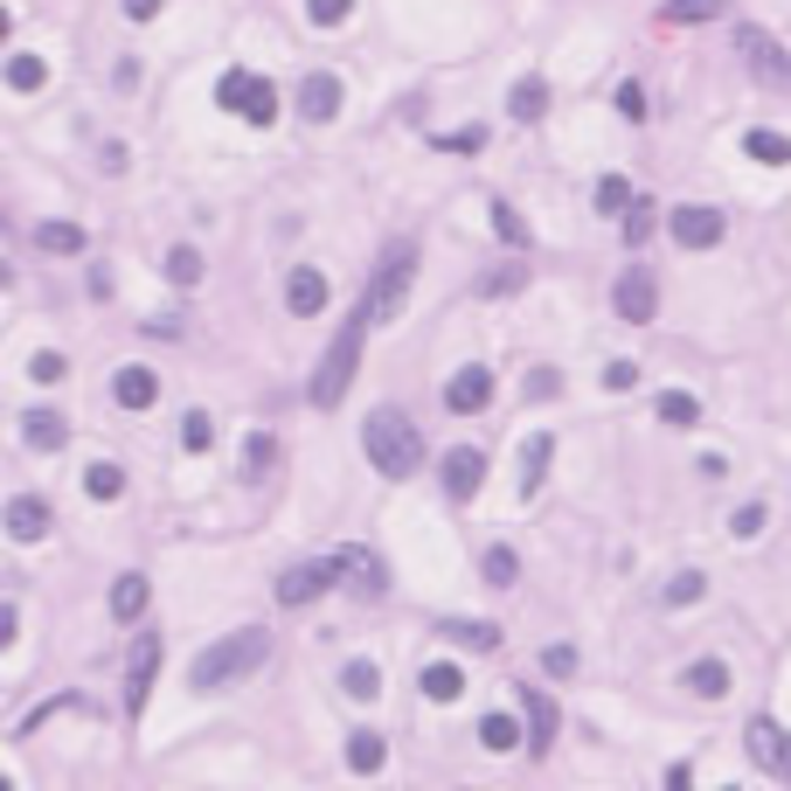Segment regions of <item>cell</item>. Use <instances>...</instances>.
Here are the masks:
<instances>
[{
    "label": "cell",
    "instance_id": "6da1fadb",
    "mask_svg": "<svg viewBox=\"0 0 791 791\" xmlns=\"http://www.w3.org/2000/svg\"><path fill=\"white\" fill-rule=\"evenodd\" d=\"M361 444H368V465H376L382 480H410V472L424 465V438H417V424L403 410H376L361 424Z\"/></svg>",
    "mask_w": 791,
    "mask_h": 791
},
{
    "label": "cell",
    "instance_id": "7a4b0ae2",
    "mask_svg": "<svg viewBox=\"0 0 791 791\" xmlns=\"http://www.w3.org/2000/svg\"><path fill=\"white\" fill-rule=\"evenodd\" d=\"M264 653H271V639L250 625V631H229V639H216L195 667H188V688L195 695H216V688H229V680H244L250 667H264Z\"/></svg>",
    "mask_w": 791,
    "mask_h": 791
},
{
    "label": "cell",
    "instance_id": "3957f363",
    "mask_svg": "<svg viewBox=\"0 0 791 791\" xmlns=\"http://www.w3.org/2000/svg\"><path fill=\"white\" fill-rule=\"evenodd\" d=\"M361 327H368V306L355 312V320H340L333 348H327V361H320V376H312V403H320V410H333L340 396L355 389V368H361Z\"/></svg>",
    "mask_w": 791,
    "mask_h": 791
},
{
    "label": "cell",
    "instance_id": "277c9868",
    "mask_svg": "<svg viewBox=\"0 0 791 791\" xmlns=\"http://www.w3.org/2000/svg\"><path fill=\"white\" fill-rule=\"evenodd\" d=\"M216 104L236 112V119H250V125H271L278 119V91L264 84V76H250V70H223L216 76Z\"/></svg>",
    "mask_w": 791,
    "mask_h": 791
},
{
    "label": "cell",
    "instance_id": "5b68a950",
    "mask_svg": "<svg viewBox=\"0 0 791 791\" xmlns=\"http://www.w3.org/2000/svg\"><path fill=\"white\" fill-rule=\"evenodd\" d=\"M340 576H348V556H312V563H292V569H278V604H312V597H327Z\"/></svg>",
    "mask_w": 791,
    "mask_h": 791
},
{
    "label": "cell",
    "instance_id": "8992f818",
    "mask_svg": "<svg viewBox=\"0 0 791 791\" xmlns=\"http://www.w3.org/2000/svg\"><path fill=\"white\" fill-rule=\"evenodd\" d=\"M410 278H417V244H396V250L382 257V271H376V285H368V320H389V312L403 306V292H410Z\"/></svg>",
    "mask_w": 791,
    "mask_h": 791
},
{
    "label": "cell",
    "instance_id": "52a82bcc",
    "mask_svg": "<svg viewBox=\"0 0 791 791\" xmlns=\"http://www.w3.org/2000/svg\"><path fill=\"white\" fill-rule=\"evenodd\" d=\"M612 312L625 327H653L659 320V278L646 271V264H625V278L612 285Z\"/></svg>",
    "mask_w": 791,
    "mask_h": 791
},
{
    "label": "cell",
    "instance_id": "ba28073f",
    "mask_svg": "<svg viewBox=\"0 0 791 791\" xmlns=\"http://www.w3.org/2000/svg\"><path fill=\"white\" fill-rule=\"evenodd\" d=\"M743 743H750V757H757L763 778H784V784H791V729H778L771 716H757V722L743 729Z\"/></svg>",
    "mask_w": 791,
    "mask_h": 791
},
{
    "label": "cell",
    "instance_id": "9c48e42d",
    "mask_svg": "<svg viewBox=\"0 0 791 791\" xmlns=\"http://www.w3.org/2000/svg\"><path fill=\"white\" fill-rule=\"evenodd\" d=\"M153 674H161V639H153V631H146V639H132V653H125V716H140V708H146V695H153Z\"/></svg>",
    "mask_w": 791,
    "mask_h": 791
},
{
    "label": "cell",
    "instance_id": "30bf717a",
    "mask_svg": "<svg viewBox=\"0 0 791 791\" xmlns=\"http://www.w3.org/2000/svg\"><path fill=\"white\" fill-rule=\"evenodd\" d=\"M674 244H680V250H716V244H722V208L680 202V208H674Z\"/></svg>",
    "mask_w": 791,
    "mask_h": 791
},
{
    "label": "cell",
    "instance_id": "8fae6325",
    "mask_svg": "<svg viewBox=\"0 0 791 791\" xmlns=\"http://www.w3.org/2000/svg\"><path fill=\"white\" fill-rule=\"evenodd\" d=\"M736 49H743V63L763 76V84H778V91H791V56L763 35V29H736Z\"/></svg>",
    "mask_w": 791,
    "mask_h": 791
},
{
    "label": "cell",
    "instance_id": "7c38bea8",
    "mask_svg": "<svg viewBox=\"0 0 791 791\" xmlns=\"http://www.w3.org/2000/svg\"><path fill=\"white\" fill-rule=\"evenodd\" d=\"M493 403V368H480V361H465L452 382H444V410L452 417H480Z\"/></svg>",
    "mask_w": 791,
    "mask_h": 791
},
{
    "label": "cell",
    "instance_id": "4fadbf2b",
    "mask_svg": "<svg viewBox=\"0 0 791 791\" xmlns=\"http://www.w3.org/2000/svg\"><path fill=\"white\" fill-rule=\"evenodd\" d=\"M521 708H527V757L548 763V750H556V701L527 688V695H521Z\"/></svg>",
    "mask_w": 791,
    "mask_h": 791
},
{
    "label": "cell",
    "instance_id": "5bb4252c",
    "mask_svg": "<svg viewBox=\"0 0 791 791\" xmlns=\"http://www.w3.org/2000/svg\"><path fill=\"white\" fill-rule=\"evenodd\" d=\"M480 480H486V459L472 452V444L444 452V493H452V500H472V493H480Z\"/></svg>",
    "mask_w": 791,
    "mask_h": 791
},
{
    "label": "cell",
    "instance_id": "9a60e30c",
    "mask_svg": "<svg viewBox=\"0 0 791 791\" xmlns=\"http://www.w3.org/2000/svg\"><path fill=\"white\" fill-rule=\"evenodd\" d=\"M340 112V76H327V70H312L306 84H299V119H312V125H327Z\"/></svg>",
    "mask_w": 791,
    "mask_h": 791
},
{
    "label": "cell",
    "instance_id": "2e32d148",
    "mask_svg": "<svg viewBox=\"0 0 791 791\" xmlns=\"http://www.w3.org/2000/svg\"><path fill=\"white\" fill-rule=\"evenodd\" d=\"M49 535V507L35 493H14L8 500V542H42Z\"/></svg>",
    "mask_w": 791,
    "mask_h": 791
},
{
    "label": "cell",
    "instance_id": "e0dca14e",
    "mask_svg": "<svg viewBox=\"0 0 791 791\" xmlns=\"http://www.w3.org/2000/svg\"><path fill=\"white\" fill-rule=\"evenodd\" d=\"M438 639H444V646H465V653H500V625H480V618H438Z\"/></svg>",
    "mask_w": 791,
    "mask_h": 791
},
{
    "label": "cell",
    "instance_id": "ac0fdd59",
    "mask_svg": "<svg viewBox=\"0 0 791 791\" xmlns=\"http://www.w3.org/2000/svg\"><path fill=\"white\" fill-rule=\"evenodd\" d=\"M548 452H556V438L548 431H535L521 444V500H535L542 493V480H548Z\"/></svg>",
    "mask_w": 791,
    "mask_h": 791
},
{
    "label": "cell",
    "instance_id": "d6986e66",
    "mask_svg": "<svg viewBox=\"0 0 791 791\" xmlns=\"http://www.w3.org/2000/svg\"><path fill=\"white\" fill-rule=\"evenodd\" d=\"M285 306H292L299 320H312V312L327 306V278L312 271V264H299V271H292V285H285Z\"/></svg>",
    "mask_w": 791,
    "mask_h": 791
},
{
    "label": "cell",
    "instance_id": "ffe728a7",
    "mask_svg": "<svg viewBox=\"0 0 791 791\" xmlns=\"http://www.w3.org/2000/svg\"><path fill=\"white\" fill-rule=\"evenodd\" d=\"M112 396H119V410H153V396H161V376H153V368H119Z\"/></svg>",
    "mask_w": 791,
    "mask_h": 791
},
{
    "label": "cell",
    "instance_id": "44dd1931",
    "mask_svg": "<svg viewBox=\"0 0 791 791\" xmlns=\"http://www.w3.org/2000/svg\"><path fill=\"white\" fill-rule=\"evenodd\" d=\"M21 438H29V452H63L70 424H63L56 410H29V417H21Z\"/></svg>",
    "mask_w": 791,
    "mask_h": 791
},
{
    "label": "cell",
    "instance_id": "7402d4cb",
    "mask_svg": "<svg viewBox=\"0 0 791 791\" xmlns=\"http://www.w3.org/2000/svg\"><path fill=\"white\" fill-rule=\"evenodd\" d=\"M417 688H424L431 701H459V695H465V674L452 667V659H431V667H424V680H417Z\"/></svg>",
    "mask_w": 791,
    "mask_h": 791
},
{
    "label": "cell",
    "instance_id": "603a6c76",
    "mask_svg": "<svg viewBox=\"0 0 791 791\" xmlns=\"http://www.w3.org/2000/svg\"><path fill=\"white\" fill-rule=\"evenodd\" d=\"M507 112H514L521 125H535V119L548 112V84H542V76H521V84H514V97H507Z\"/></svg>",
    "mask_w": 791,
    "mask_h": 791
},
{
    "label": "cell",
    "instance_id": "cb8c5ba5",
    "mask_svg": "<svg viewBox=\"0 0 791 791\" xmlns=\"http://www.w3.org/2000/svg\"><path fill=\"white\" fill-rule=\"evenodd\" d=\"M688 695L722 701L729 695V667H722V659H695V667H688Z\"/></svg>",
    "mask_w": 791,
    "mask_h": 791
},
{
    "label": "cell",
    "instance_id": "d4e9b609",
    "mask_svg": "<svg viewBox=\"0 0 791 791\" xmlns=\"http://www.w3.org/2000/svg\"><path fill=\"white\" fill-rule=\"evenodd\" d=\"M146 597H153V590H146V576H119V584H112V618L132 625V618L146 612Z\"/></svg>",
    "mask_w": 791,
    "mask_h": 791
},
{
    "label": "cell",
    "instance_id": "484cf974",
    "mask_svg": "<svg viewBox=\"0 0 791 791\" xmlns=\"http://www.w3.org/2000/svg\"><path fill=\"white\" fill-rule=\"evenodd\" d=\"M382 757H389V743H382L376 729H361L355 743H348V763H355V778H376V771H382Z\"/></svg>",
    "mask_w": 791,
    "mask_h": 791
},
{
    "label": "cell",
    "instance_id": "4316f807",
    "mask_svg": "<svg viewBox=\"0 0 791 791\" xmlns=\"http://www.w3.org/2000/svg\"><path fill=\"white\" fill-rule=\"evenodd\" d=\"M271 465H278V438H271V431H250V444H244V480L257 486Z\"/></svg>",
    "mask_w": 791,
    "mask_h": 791
},
{
    "label": "cell",
    "instance_id": "83f0119b",
    "mask_svg": "<svg viewBox=\"0 0 791 791\" xmlns=\"http://www.w3.org/2000/svg\"><path fill=\"white\" fill-rule=\"evenodd\" d=\"M743 146H750V161H763V167H791V140H784V132H763L757 125Z\"/></svg>",
    "mask_w": 791,
    "mask_h": 791
},
{
    "label": "cell",
    "instance_id": "f1b7e54d",
    "mask_svg": "<svg viewBox=\"0 0 791 791\" xmlns=\"http://www.w3.org/2000/svg\"><path fill=\"white\" fill-rule=\"evenodd\" d=\"M722 14V0H667V8H659V21H667V29H688V21H716Z\"/></svg>",
    "mask_w": 791,
    "mask_h": 791
},
{
    "label": "cell",
    "instance_id": "f546056e",
    "mask_svg": "<svg viewBox=\"0 0 791 791\" xmlns=\"http://www.w3.org/2000/svg\"><path fill=\"white\" fill-rule=\"evenodd\" d=\"M340 688H348L355 701H376L382 695V667H376V659H355V667L340 674Z\"/></svg>",
    "mask_w": 791,
    "mask_h": 791
},
{
    "label": "cell",
    "instance_id": "4dcf8cb0",
    "mask_svg": "<svg viewBox=\"0 0 791 791\" xmlns=\"http://www.w3.org/2000/svg\"><path fill=\"white\" fill-rule=\"evenodd\" d=\"M35 244H42V250H56V257H76V250H84V229H76V223H42V229H35Z\"/></svg>",
    "mask_w": 791,
    "mask_h": 791
},
{
    "label": "cell",
    "instance_id": "1f68e13d",
    "mask_svg": "<svg viewBox=\"0 0 791 791\" xmlns=\"http://www.w3.org/2000/svg\"><path fill=\"white\" fill-rule=\"evenodd\" d=\"M480 743H486V750H500V757H507V750L521 743V722L507 716V708H500V716H486V722H480Z\"/></svg>",
    "mask_w": 791,
    "mask_h": 791
},
{
    "label": "cell",
    "instance_id": "d6a6232c",
    "mask_svg": "<svg viewBox=\"0 0 791 791\" xmlns=\"http://www.w3.org/2000/svg\"><path fill=\"white\" fill-rule=\"evenodd\" d=\"M625 208H631V181L625 174H604L597 181V216H625Z\"/></svg>",
    "mask_w": 791,
    "mask_h": 791
},
{
    "label": "cell",
    "instance_id": "836d02e7",
    "mask_svg": "<svg viewBox=\"0 0 791 791\" xmlns=\"http://www.w3.org/2000/svg\"><path fill=\"white\" fill-rule=\"evenodd\" d=\"M340 556H348V576H355L361 590H382V584H389V569L368 556V548H340Z\"/></svg>",
    "mask_w": 791,
    "mask_h": 791
},
{
    "label": "cell",
    "instance_id": "e575fe53",
    "mask_svg": "<svg viewBox=\"0 0 791 791\" xmlns=\"http://www.w3.org/2000/svg\"><path fill=\"white\" fill-rule=\"evenodd\" d=\"M493 236H500V244H514V250H527V223H521L514 202H493Z\"/></svg>",
    "mask_w": 791,
    "mask_h": 791
},
{
    "label": "cell",
    "instance_id": "d590c367",
    "mask_svg": "<svg viewBox=\"0 0 791 791\" xmlns=\"http://www.w3.org/2000/svg\"><path fill=\"white\" fill-rule=\"evenodd\" d=\"M8 84L14 91H42L49 84V63L42 56H8Z\"/></svg>",
    "mask_w": 791,
    "mask_h": 791
},
{
    "label": "cell",
    "instance_id": "8d00e7d4",
    "mask_svg": "<svg viewBox=\"0 0 791 791\" xmlns=\"http://www.w3.org/2000/svg\"><path fill=\"white\" fill-rule=\"evenodd\" d=\"M84 493H91V500H119V493H125V472H119V465H104V459H97V465L84 472Z\"/></svg>",
    "mask_w": 791,
    "mask_h": 791
},
{
    "label": "cell",
    "instance_id": "74e56055",
    "mask_svg": "<svg viewBox=\"0 0 791 791\" xmlns=\"http://www.w3.org/2000/svg\"><path fill=\"white\" fill-rule=\"evenodd\" d=\"M480 569H486V584H500V590H507L514 576H521V556H514V548H486V556H480Z\"/></svg>",
    "mask_w": 791,
    "mask_h": 791
},
{
    "label": "cell",
    "instance_id": "f35d334b",
    "mask_svg": "<svg viewBox=\"0 0 791 791\" xmlns=\"http://www.w3.org/2000/svg\"><path fill=\"white\" fill-rule=\"evenodd\" d=\"M181 444H188V452H208V444H216V424H208V410H188V417H181Z\"/></svg>",
    "mask_w": 791,
    "mask_h": 791
},
{
    "label": "cell",
    "instance_id": "ab89813d",
    "mask_svg": "<svg viewBox=\"0 0 791 791\" xmlns=\"http://www.w3.org/2000/svg\"><path fill=\"white\" fill-rule=\"evenodd\" d=\"M695 417H701V403H695V396H680V389H674V396H659V424H680V431H688Z\"/></svg>",
    "mask_w": 791,
    "mask_h": 791
},
{
    "label": "cell",
    "instance_id": "60d3db41",
    "mask_svg": "<svg viewBox=\"0 0 791 791\" xmlns=\"http://www.w3.org/2000/svg\"><path fill=\"white\" fill-rule=\"evenodd\" d=\"M653 229H659V202H631L625 208V236H631V244H646Z\"/></svg>",
    "mask_w": 791,
    "mask_h": 791
},
{
    "label": "cell",
    "instance_id": "b9f144b4",
    "mask_svg": "<svg viewBox=\"0 0 791 791\" xmlns=\"http://www.w3.org/2000/svg\"><path fill=\"white\" fill-rule=\"evenodd\" d=\"M521 285H527L521 264H500V271H486V278H480V292H486V299H500V292H521Z\"/></svg>",
    "mask_w": 791,
    "mask_h": 791
},
{
    "label": "cell",
    "instance_id": "7bdbcfd3",
    "mask_svg": "<svg viewBox=\"0 0 791 791\" xmlns=\"http://www.w3.org/2000/svg\"><path fill=\"white\" fill-rule=\"evenodd\" d=\"M306 14H312V29H340L355 14V0H306Z\"/></svg>",
    "mask_w": 791,
    "mask_h": 791
},
{
    "label": "cell",
    "instance_id": "ee69618b",
    "mask_svg": "<svg viewBox=\"0 0 791 791\" xmlns=\"http://www.w3.org/2000/svg\"><path fill=\"white\" fill-rule=\"evenodd\" d=\"M701 590H708V576L701 569H680L674 584H667V604H701Z\"/></svg>",
    "mask_w": 791,
    "mask_h": 791
},
{
    "label": "cell",
    "instance_id": "f6af8a7d",
    "mask_svg": "<svg viewBox=\"0 0 791 791\" xmlns=\"http://www.w3.org/2000/svg\"><path fill=\"white\" fill-rule=\"evenodd\" d=\"M167 278H174V285H195V278H202V250H188V244H181V250L167 257Z\"/></svg>",
    "mask_w": 791,
    "mask_h": 791
},
{
    "label": "cell",
    "instance_id": "bcb514c9",
    "mask_svg": "<svg viewBox=\"0 0 791 791\" xmlns=\"http://www.w3.org/2000/svg\"><path fill=\"white\" fill-rule=\"evenodd\" d=\"M63 376H70V361H63V355H35V361H29V382H42V389H56Z\"/></svg>",
    "mask_w": 791,
    "mask_h": 791
},
{
    "label": "cell",
    "instance_id": "7dc6e473",
    "mask_svg": "<svg viewBox=\"0 0 791 791\" xmlns=\"http://www.w3.org/2000/svg\"><path fill=\"white\" fill-rule=\"evenodd\" d=\"M486 146V132L480 125H465V132H444V140H438V153H480Z\"/></svg>",
    "mask_w": 791,
    "mask_h": 791
},
{
    "label": "cell",
    "instance_id": "c3c4849f",
    "mask_svg": "<svg viewBox=\"0 0 791 791\" xmlns=\"http://www.w3.org/2000/svg\"><path fill=\"white\" fill-rule=\"evenodd\" d=\"M604 389H612V396L639 389V361H612V368H604Z\"/></svg>",
    "mask_w": 791,
    "mask_h": 791
},
{
    "label": "cell",
    "instance_id": "681fc988",
    "mask_svg": "<svg viewBox=\"0 0 791 791\" xmlns=\"http://www.w3.org/2000/svg\"><path fill=\"white\" fill-rule=\"evenodd\" d=\"M542 667L556 674V680H563V674H576V646H548V653H542Z\"/></svg>",
    "mask_w": 791,
    "mask_h": 791
},
{
    "label": "cell",
    "instance_id": "f907efd6",
    "mask_svg": "<svg viewBox=\"0 0 791 791\" xmlns=\"http://www.w3.org/2000/svg\"><path fill=\"white\" fill-rule=\"evenodd\" d=\"M618 112L625 119H646V91L639 84H618Z\"/></svg>",
    "mask_w": 791,
    "mask_h": 791
},
{
    "label": "cell",
    "instance_id": "816d5d0a",
    "mask_svg": "<svg viewBox=\"0 0 791 791\" xmlns=\"http://www.w3.org/2000/svg\"><path fill=\"white\" fill-rule=\"evenodd\" d=\"M736 535H743V542H750V535H763V507H757V500H750L743 514H736Z\"/></svg>",
    "mask_w": 791,
    "mask_h": 791
},
{
    "label": "cell",
    "instance_id": "f5cc1de1",
    "mask_svg": "<svg viewBox=\"0 0 791 791\" xmlns=\"http://www.w3.org/2000/svg\"><path fill=\"white\" fill-rule=\"evenodd\" d=\"M125 14L132 21H153V14H161V0H125Z\"/></svg>",
    "mask_w": 791,
    "mask_h": 791
}]
</instances>
